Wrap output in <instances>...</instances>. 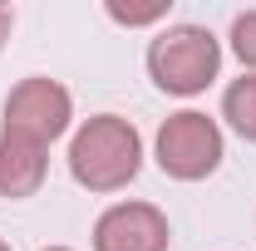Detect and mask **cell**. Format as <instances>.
<instances>
[{
	"instance_id": "cell-1",
	"label": "cell",
	"mask_w": 256,
	"mask_h": 251,
	"mask_svg": "<svg viewBox=\"0 0 256 251\" xmlns=\"http://www.w3.org/2000/svg\"><path fill=\"white\" fill-rule=\"evenodd\" d=\"M143 172V133L118 118V114H94L74 128L69 138V178L79 188L98 192H124Z\"/></svg>"
},
{
	"instance_id": "cell-2",
	"label": "cell",
	"mask_w": 256,
	"mask_h": 251,
	"mask_svg": "<svg viewBox=\"0 0 256 251\" xmlns=\"http://www.w3.org/2000/svg\"><path fill=\"white\" fill-rule=\"evenodd\" d=\"M222 74V40L207 25H168L148 40V79L172 98L207 94Z\"/></svg>"
},
{
	"instance_id": "cell-3",
	"label": "cell",
	"mask_w": 256,
	"mask_h": 251,
	"mask_svg": "<svg viewBox=\"0 0 256 251\" xmlns=\"http://www.w3.org/2000/svg\"><path fill=\"white\" fill-rule=\"evenodd\" d=\"M226 158V138H222V124L207 118L202 108H178L168 114L153 138V162L162 168V178L172 182H202L222 168Z\"/></svg>"
},
{
	"instance_id": "cell-4",
	"label": "cell",
	"mask_w": 256,
	"mask_h": 251,
	"mask_svg": "<svg viewBox=\"0 0 256 251\" xmlns=\"http://www.w3.org/2000/svg\"><path fill=\"white\" fill-rule=\"evenodd\" d=\"M69 128H74V94L64 89L60 79L30 74V79H20L5 94L0 133H20V138L40 143V148H50V143H60Z\"/></svg>"
},
{
	"instance_id": "cell-5",
	"label": "cell",
	"mask_w": 256,
	"mask_h": 251,
	"mask_svg": "<svg viewBox=\"0 0 256 251\" xmlns=\"http://www.w3.org/2000/svg\"><path fill=\"white\" fill-rule=\"evenodd\" d=\"M94 251H168L172 246V226H168V212L153 207V202H114L104 207L94 222Z\"/></svg>"
},
{
	"instance_id": "cell-6",
	"label": "cell",
	"mask_w": 256,
	"mask_h": 251,
	"mask_svg": "<svg viewBox=\"0 0 256 251\" xmlns=\"http://www.w3.org/2000/svg\"><path fill=\"white\" fill-rule=\"evenodd\" d=\"M50 178V148H40L20 133H0V197L25 202Z\"/></svg>"
},
{
	"instance_id": "cell-7",
	"label": "cell",
	"mask_w": 256,
	"mask_h": 251,
	"mask_svg": "<svg viewBox=\"0 0 256 251\" xmlns=\"http://www.w3.org/2000/svg\"><path fill=\"white\" fill-rule=\"evenodd\" d=\"M222 118L226 128L236 133V138H246L256 143V74H242V79H232L222 94Z\"/></svg>"
},
{
	"instance_id": "cell-8",
	"label": "cell",
	"mask_w": 256,
	"mask_h": 251,
	"mask_svg": "<svg viewBox=\"0 0 256 251\" xmlns=\"http://www.w3.org/2000/svg\"><path fill=\"white\" fill-rule=\"evenodd\" d=\"M168 10H172V0H148V5H124V0H108V5H104V15H108L114 25H128V30L158 25V20H168Z\"/></svg>"
},
{
	"instance_id": "cell-9",
	"label": "cell",
	"mask_w": 256,
	"mask_h": 251,
	"mask_svg": "<svg viewBox=\"0 0 256 251\" xmlns=\"http://www.w3.org/2000/svg\"><path fill=\"white\" fill-rule=\"evenodd\" d=\"M232 54L242 60V69L246 74H256V10H242L236 20H232Z\"/></svg>"
},
{
	"instance_id": "cell-10",
	"label": "cell",
	"mask_w": 256,
	"mask_h": 251,
	"mask_svg": "<svg viewBox=\"0 0 256 251\" xmlns=\"http://www.w3.org/2000/svg\"><path fill=\"white\" fill-rule=\"evenodd\" d=\"M10 30H15V10H10V5H0V50H5Z\"/></svg>"
},
{
	"instance_id": "cell-11",
	"label": "cell",
	"mask_w": 256,
	"mask_h": 251,
	"mask_svg": "<svg viewBox=\"0 0 256 251\" xmlns=\"http://www.w3.org/2000/svg\"><path fill=\"white\" fill-rule=\"evenodd\" d=\"M44 251H74V246H44Z\"/></svg>"
},
{
	"instance_id": "cell-12",
	"label": "cell",
	"mask_w": 256,
	"mask_h": 251,
	"mask_svg": "<svg viewBox=\"0 0 256 251\" xmlns=\"http://www.w3.org/2000/svg\"><path fill=\"white\" fill-rule=\"evenodd\" d=\"M0 251H10V242H5V236H0Z\"/></svg>"
}]
</instances>
